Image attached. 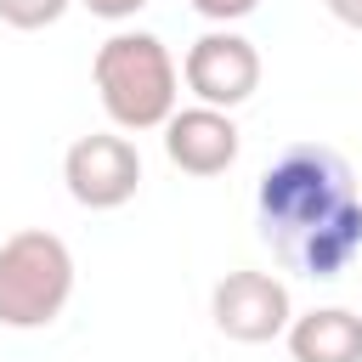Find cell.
<instances>
[{
	"label": "cell",
	"instance_id": "cell-9",
	"mask_svg": "<svg viewBox=\"0 0 362 362\" xmlns=\"http://www.w3.org/2000/svg\"><path fill=\"white\" fill-rule=\"evenodd\" d=\"M68 6H74V0H0V23L34 34V28H51Z\"/></svg>",
	"mask_w": 362,
	"mask_h": 362
},
{
	"label": "cell",
	"instance_id": "cell-3",
	"mask_svg": "<svg viewBox=\"0 0 362 362\" xmlns=\"http://www.w3.org/2000/svg\"><path fill=\"white\" fill-rule=\"evenodd\" d=\"M74 300V255L57 232L23 226L0 243V328H51Z\"/></svg>",
	"mask_w": 362,
	"mask_h": 362
},
{
	"label": "cell",
	"instance_id": "cell-5",
	"mask_svg": "<svg viewBox=\"0 0 362 362\" xmlns=\"http://www.w3.org/2000/svg\"><path fill=\"white\" fill-rule=\"evenodd\" d=\"M181 79L198 96V107L232 113V107H243L260 90V51H255V40H243L232 28H209V34H198L187 45Z\"/></svg>",
	"mask_w": 362,
	"mask_h": 362
},
{
	"label": "cell",
	"instance_id": "cell-4",
	"mask_svg": "<svg viewBox=\"0 0 362 362\" xmlns=\"http://www.w3.org/2000/svg\"><path fill=\"white\" fill-rule=\"evenodd\" d=\"M62 181L79 209H119L141 187V153L119 130H90L62 153Z\"/></svg>",
	"mask_w": 362,
	"mask_h": 362
},
{
	"label": "cell",
	"instance_id": "cell-2",
	"mask_svg": "<svg viewBox=\"0 0 362 362\" xmlns=\"http://www.w3.org/2000/svg\"><path fill=\"white\" fill-rule=\"evenodd\" d=\"M90 74H96V96L119 130H164V119L175 113L181 74L158 34H141V28L107 34L96 45Z\"/></svg>",
	"mask_w": 362,
	"mask_h": 362
},
{
	"label": "cell",
	"instance_id": "cell-7",
	"mask_svg": "<svg viewBox=\"0 0 362 362\" xmlns=\"http://www.w3.org/2000/svg\"><path fill=\"white\" fill-rule=\"evenodd\" d=\"M164 158L181 175H221L238 164V124L221 107H175L164 119Z\"/></svg>",
	"mask_w": 362,
	"mask_h": 362
},
{
	"label": "cell",
	"instance_id": "cell-1",
	"mask_svg": "<svg viewBox=\"0 0 362 362\" xmlns=\"http://www.w3.org/2000/svg\"><path fill=\"white\" fill-rule=\"evenodd\" d=\"M255 209L260 238L300 277L334 283L362 255V198L351 187V164L322 141L283 147L255 187Z\"/></svg>",
	"mask_w": 362,
	"mask_h": 362
},
{
	"label": "cell",
	"instance_id": "cell-12",
	"mask_svg": "<svg viewBox=\"0 0 362 362\" xmlns=\"http://www.w3.org/2000/svg\"><path fill=\"white\" fill-rule=\"evenodd\" d=\"M322 6H328L345 28H362V0H322Z\"/></svg>",
	"mask_w": 362,
	"mask_h": 362
},
{
	"label": "cell",
	"instance_id": "cell-11",
	"mask_svg": "<svg viewBox=\"0 0 362 362\" xmlns=\"http://www.w3.org/2000/svg\"><path fill=\"white\" fill-rule=\"evenodd\" d=\"M79 6H90V17H107V23H124V17H136L147 0H79Z\"/></svg>",
	"mask_w": 362,
	"mask_h": 362
},
{
	"label": "cell",
	"instance_id": "cell-10",
	"mask_svg": "<svg viewBox=\"0 0 362 362\" xmlns=\"http://www.w3.org/2000/svg\"><path fill=\"white\" fill-rule=\"evenodd\" d=\"M198 17H209V23H238V17H249L260 0H187Z\"/></svg>",
	"mask_w": 362,
	"mask_h": 362
},
{
	"label": "cell",
	"instance_id": "cell-6",
	"mask_svg": "<svg viewBox=\"0 0 362 362\" xmlns=\"http://www.w3.org/2000/svg\"><path fill=\"white\" fill-rule=\"evenodd\" d=\"M209 317L226 339L238 345H266L277 334H288L294 322V305H288V288L283 277L272 272H226L209 294Z\"/></svg>",
	"mask_w": 362,
	"mask_h": 362
},
{
	"label": "cell",
	"instance_id": "cell-8",
	"mask_svg": "<svg viewBox=\"0 0 362 362\" xmlns=\"http://www.w3.org/2000/svg\"><path fill=\"white\" fill-rule=\"evenodd\" d=\"M288 356L294 362H362V317L345 305H322L288 322Z\"/></svg>",
	"mask_w": 362,
	"mask_h": 362
}]
</instances>
